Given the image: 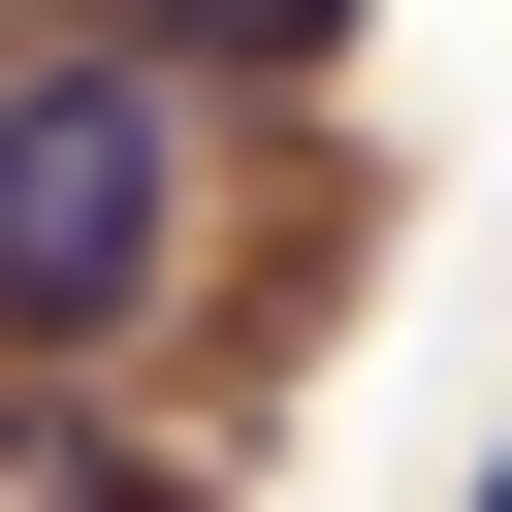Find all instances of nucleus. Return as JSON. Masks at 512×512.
<instances>
[{"mask_svg":"<svg viewBox=\"0 0 512 512\" xmlns=\"http://www.w3.org/2000/svg\"><path fill=\"white\" fill-rule=\"evenodd\" d=\"M160 288H192V64H160V32L0 64V352H32V384H96Z\"/></svg>","mask_w":512,"mask_h":512,"instance_id":"f257e3e1","label":"nucleus"},{"mask_svg":"<svg viewBox=\"0 0 512 512\" xmlns=\"http://www.w3.org/2000/svg\"><path fill=\"white\" fill-rule=\"evenodd\" d=\"M0 512H192V480H160L96 384H0Z\"/></svg>","mask_w":512,"mask_h":512,"instance_id":"f03ea898","label":"nucleus"},{"mask_svg":"<svg viewBox=\"0 0 512 512\" xmlns=\"http://www.w3.org/2000/svg\"><path fill=\"white\" fill-rule=\"evenodd\" d=\"M128 32H192V64H352V0H128Z\"/></svg>","mask_w":512,"mask_h":512,"instance_id":"7ed1b4c3","label":"nucleus"},{"mask_svg":"<svg viewBox=\"0 0 512 512\" xmlns=\"http://www.w3.org/2000/svg\"><path fill=\"white\" fill-rule=\"evenodd\" d=\"M480 512H512V448H480Z\"/></svg>","mask_w":512,"mask_h":512,"instance_id":"20e7f679","label":"nucleus"}]
</instances>
